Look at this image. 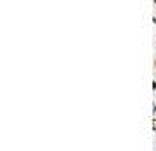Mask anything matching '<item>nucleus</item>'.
Instances as JSON below:
<instances>
[{
    "instance_id": "obj_1",
    "label": "nucleus",
    "mask_w": 156,
    "mask_h": 151,
    "mask_svg": "<svg viewBox=\"0 0 156 151\" xmlns=\"http://www.w3.org/2000/svg\"><path fill=\"white\" fill-rule=\"evenodd\" d=\"M151 128H153V130H154V132H156V118H154V120H153V123H151Z\"/></svg>"
},
{
    "instance_id": "obj_2",
    "label": "nucleus",
    "mask_w": 156,
    "mask_h": 151,
    "mask_svg": "<svg viewBox=\"0 0 156 151\" xmlns=\"http://www.w3.org/2000/svg\"><path fill=\"white\" fill-rule=\"evenodd\" d=\"M153 69H154V70H156V56L153 58Z\"/></svg>"
},
{
    "instance_id": "obj_3",
    "label": "nucleus",
    "mask_w": 156,
    "mask_h": 151,
    "mask_svg": "<svg viewBox=\"0 0 156 151\" xmlns=\"http://www.w3.org/2000/svg\"><path fill=\"white\" fill-rule=\"evenodd\" d=\"M153 5H156V2H153Z\"/></svg>"
}]
</instances>
